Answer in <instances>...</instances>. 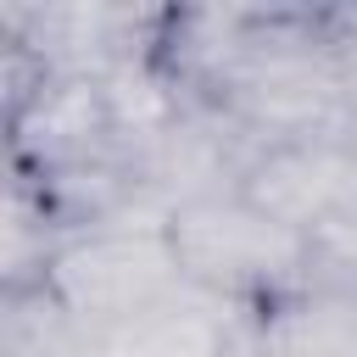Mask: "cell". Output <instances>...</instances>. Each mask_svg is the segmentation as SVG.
I'll return each instance as SVG.
<instances>
[{"label": "cell", "instance_id": "6da1fadb", "mask_svg": "<svg viewBox=\"0 0 357 357\" xmlns=\"http://www.w3.org/2000/svg\"><path fill=\"white\" fill-rule=\"evenodd\" d=\"M173 273L178 257L167 240H95L56 262V290L78 312H106L128 324L162 301Z\"/></svg>", "mask_w": 357, "mask_h": 357}, {"label": "cell", "instance_id": "7a4b0ae2", "mask_svg": "<svg viewBox=\"0 0 357 357\" xmlns=\"http://www.w3.org/2000/svg\"><path fill=\"white\" fill-rule=\"evenodd\" d=\"M178 268L190 273H212V279H251L262 268H273L284 251H290V229L268 212H251V206H195L173 223L167 234Z\"/></svg>", "mask_w": 357, "mask_h": 357}, {"label": "cell", "instance_id": "3957f363", "mask_svg": "<svg viewBox=\"0 0 357 357\" xmlns=\"http://www.w3.org/2000/svg\"><path fill=\"white\" fill-rule=\"evenodd\" d=\"M123 357H218V329L201 312L151 307L123 324Z\"/></svg>", "mask_w": 357, "mask_h": 357}]
</instances>
